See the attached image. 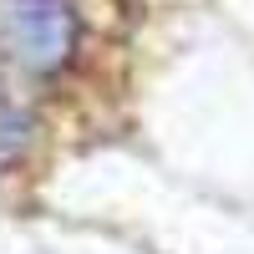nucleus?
Listing matches in <instances>:
<instances>
[{
  "label": "nucleus",
  "mask_w": 254,
  "mask_h": 254,
  "mask_svg": "<svg viewBox=\"0 0 254 254\" xmlns=\"http://www.w3.org/2000/svg\"><path fill=\"white\" fill-rule=\"evenodd\" d=\"M10 56L36 76L71 66L76 56V10L71 0H5Z\"/></svg>",
  "instance_id": "obj_1"
},
{
  "label": "nucleus",
  "mask_w": 254,
  "mask_h": 254,
  "mask_svg": "<svg viewBox=\"0 0 254 254\" xmlns=\"http://www.w3.org/2000/svg\"><path fill=\"white\" fill-rule=\"evenodd\" d=\"M26 132H31V117L15 112V107H5V163H15V147L26 142Z\"/></svg>",
  "instance_id": "obj_2"
}]
</instances>
